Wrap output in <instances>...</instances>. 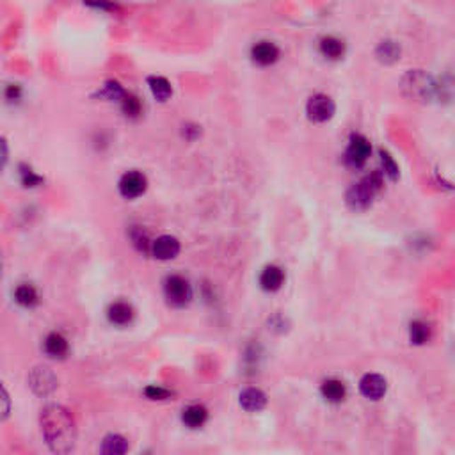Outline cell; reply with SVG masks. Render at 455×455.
I'll use <instances>...</instances> for the list:
<instances>
[{"instance_id": "484cf974", "label": "cell", "mask_w": 455, "mask_h": 455, "mask_svg": "<svg viewBox=\"0 0 455 455\" xmlns=\"http://www.w3.org/2000/svg\"><path fill=\"white\" fill-rule=\"evenodd\" d=\"M381 162L382 173L388 178H391V180H396V177H398V165H396V162L393 160V157L388 151H381Z\"/></svg>"}, {"instance_id": "7c38bea8", "label": "cell", "mask_w": 455, "mask_h": 455, "mask_svg": "<svg viewBox=\"0 0 455 455\" xmlns=\"http://www.w3.org/2000/svg\"><path fill=\"white\" fill-rule=\"evenodd\" d=\"M134 315H136L134 308L125 301H116L107 308V319H109V322L112 326H129V324H132Z\"/></svg>"}, {"instance_id": "d6986e66", "label": "cell", "mask_w": 455, "mask_h": 455, "mask_svg": "<svg viewBox=\"0 0 455 455\" xmlns=\"http://www.w3.org/2000/svg\"><path fill=\"white\" fill-rule=\"evenodd\" d=\"M320 54L329 61H338L345 54V43L334 36H327L320 41Z\"/></svg>"}, {"instance_id": "ffe728a7", "label": "cell", "mask_w": 455, "mask_h": 455, "mask_svg": "<svg viewBox=\"0 0 455 455\" xmlns=\"http://www.w3.org/2000/svg\"><path fill=\"white\" fill-rule=\"evenodd\" d=\"M375 55H377V59L381 61V63L391 64L395 63V61L401 59V47H398L396 41L384 40L377 45V48H375Z\"/></svg>"}, {"instance_id": "e0dca14e", "label": "cell", "mask_w": 455, "mask_h": 455, "mask_svg": "<svg viewBox=\"0 0 455 455\" xmlns=\"http://www.w3.org/2000/svg\"><path fill=\"white\" fill-rule=\"evenodd\" d=\"M206 420H208V411L201 404H192L182 411V422L189 429H199L205 425Z\"/></svg>"}, {"instance_id": "9c48e42d", "label": "cell", "mask_w": 455, "mask_h": 455, "mask_svg": "<svg viewBox=\"0 0 455 455\" xmlns=\"http://www.w3.org/2000/svg\"><path fill=\"white\" fill-rule=\"evenodd\" d=\"M180 242L173 235H160L153 240L151 246V256L160 261L175 260L180 254Z\"/></svg>"}, {"instance_id": "ac0fdd59", "label": "cell", "mask_w": 455, "mask_h": 455, "mask_svg": "<svg viewBox=\"0 0 455 455\" xmlns=\"http://www.w3.org/2000/svg\"><path fill=\"white\" fill-rule=\"evenodd\" d=\"M15 301L16 305H20L22 308L32 309L40 305V294H37L36 288L29 283H22L15 288Z\"/></svg>"}, {"instance_id": "9a60e30c", "label": "cell", "mask_w": 455, "mask_h": 455, "mask_svg": "<svg viewBox=\"0 0 455 455\" xmlns=\"http://www.w3.org/2000/svg\"><path fill=\"white\" fill-rule=\"evenodd\" d=\"M320 395L329 404H340V402L345 401L347 386L340 379H327L320 386Z\"/></svg>"}, {"instance_id": "4316f807", "label": "cell", "mask_w": 455, "mask_h": 455, "mask_svg": "<svg viewBox=\"0 0 455 455\" xmlns=\"http://www.w3.org/2000/svg\"><path fill=\"white\" fill-rule=\"evenodd\" d=\"M119 103H122V109H123V112L126 114V116H130V118H136V116H139L141 103H139V100L136 98V96H132V95H129V93H126V95L123 96V100Z\"/></svg>"}, {"instance_id": "8fae6325", "label": "cell", "mask_w": 455, "mask_h": 455, "mask_svg": "<svg viewBox=\"0 0 455 455\" xmlns=\"http://www.w3.org/2000/svg\"><path fill=\"white\" fill-rule=\"evenodd\" d=\"M251 59L260 66H271L279 59V48L271 41H260L251 48Z\"/></svg>"}, {"instance_id": "3957f363", "label": "cell", "mask_w": 455, "mask_h": 455, "mask_svg": "<svg viewBox=\"0 0 455 455\" xmlns=\"http://www.w3.org/2000/svg\"><path fill=\"white\" fill-rule=\"evenodd\" d=\"M402 91L408 98L415 102H429L434 98L436 93V84L432 77L422 70H411L402 78Z\"/></svg>"}, {"instance_id": "cb8c5ba5", "label": "cell", "mask_w": 455, "mask_h": 455, "mask_svg": "<svg viewBox=\"0 0 455 455\" xmlns=\"http://www.w3.org/2000/svg\"><path fill=\"white\" fill-rule=\"evenodd\" d=\"M125 95L126 91L118 84V82H107V84L103 85L102 91H98L100 98H105L109 100V102H122Z\"/></svg>"}, {"instance_id": "5b68a950", "label": "cell", "mask_w": 455, "mask_h": 455, "mask_svg": "<svg viewBox=\"0 0 455 455\" xmlns=\"http://www.w3.org/2000/svg\"><path fill=\"white\" fill-rule=\"evenodd\" d=\"M27 382L37 396H48L59 386V379L48 367L32 368L29 377H27Z\"/></svg>"}, {"instance_id": "2e32d148", "label": "cell", "mask_w": 455, "mask_h": 455, "mask_svg": "<svg viewBox=\"0 0 455 455\" xmlns=\"http://www.w3.org/2000/svg\"><path fill=\"white\" fill-rule=\"evenodd\" d=\"M285 285V272L278 265H267L260 274V287L265 292H278Z\"/></svg>"}, {"instance_id": "ba28073f", "label": "cell", "mask_w": 455, "mask_h": 455, "mask_svg": "<svg viewBox=\"0 0 455 455\" xmlns=\"http://www.w3.org/2000/svg\"><path fill=\"white\" fill-rule=\"evenodd\" d=\"M119 194L125 199H136L143 196L148 189V180L139 171H129L122 177L118 184Z\"/></svg>"}, {"instance_id": "52a82bcc", "label": "cell", "mask_w": 455, "mask_h": 455, "mask_svg": "<svg viewBox=\"0 0 455 455\" xmlns=\"http://www.w3.org/2000/svg\"><path fill=\"white\" fill-rule=\"evenodd\" d=\"M372 153V146L367 137L354 134L345 150V162L350 167H363Z\"/></svg>"}, {"instance_id": "30bf717a", "label": "cell", "mask_w": 455, "mask_h": 455, "mask_svg": "<svg viewBox=\"0 0 455 455\" xmlns=\"http://www.w3.org/2000/svg\"><path fill=\"white\" fill-rule=\"evenodd\" d=\"M360 391L368 401H381L388 391V382L381 374H367L361 377Z\"/></svg>"}, {"instance_id": "603a6c76", "label": "cell", "mask_w": 455, "mask_h": 455, "mask_svg": "<svg viewBox=\"0 0 455 455\" xmlns=\"http://www.w3.org/2000/svg\"><path fill=\"white\" fill-rule=\"evenodd\" d=\"M148 85H150V91L158 102H167L173 95V88L169 84L167 78L164 77H150L148 78Z\"/></svg>"}, {"instance_id": "277c9868", "label": "cell", "mask_w": 455, "mask_h": 455, "mask_svg": "<svg viewBox=\"0 0 455 455\" xmlns=\"http://www.w3.org/2000/svg\"><path fill=\"white\" fill-rule=\"evenodd\" d=\"M164 297L173 308H185L192 301V287L184 276L171 274L164 279Z\"/></svg>"}, {"instance_id": "d4e9b609", "label": "cell", "mask_w": 455, "mask_h": 455, "mask_svg": "<svg viewBox=\"0 0 455 455\" xmlns=\"http://www.w3.org/2000/svg\"><path fill=\"white\" fill-rule=\"evenodd\" d=\"M132 242L134 246L137 247V249L141 251V253H146V254H151V246H153V240L148 239L146 233L141 230V228H136V230H132Z\"/></svg>"}, {"instance_id": "44dd1931", "label": "cell", "mask_w": 455, "mask_h": 455, "mask_svg": "<svg viewBox=\"0 0 455 455\" xmlns=\"http://www.w3.org/2000/svg\"><path fill=\"white\" fill-rule=\"evenodd\" d=\"M432 336V327L425 320H413L409 326V340L415 345H425Z\"/></svg>"}, {"instance_id": "7a4b0ae2", "label": "cell", "mask_w": 455, "mask_h": 455, "mask_svg": "<svg viewBox=\"0 0 455 455\" xmlns=\"http://www.w3.org/2000/svg\"><path fill=\"white\" fill-rule=\"evenodd\" d=\"M382 189V178L379 173H372L354 184L353 187L347 191V205L353 210H367L372 205L377 192Z\"/></svg>"}, {"instance_id": "f546056e", "label": "cell", "mask_w": 455, "mask_h": 455, "mask_svg": "<svg viewBox=\"0 0 455 455\" xmlns=\"http://www.w3.org/2000/svg\"><path fill=\"white\" fill-rule=\"evenodd\" d=\"M2 398H4V411H2V420H6L9 415V395H8V391H6V388H2Z\"/></svg>"}, {"instance_id": "6da1fadb", "label": "cell", "mask_w": 455, "mask_h": 455, "mask_svg": "<svg viewBox=\"0 0 455 455\" xmlns=\"http://www.w3.org/2000/svg\"><path fill=\"white\" fill-rule=\"evenodd\" d=\"M41 434L54 454H70L77 444V423L70 409L50 404L41 411Z\"/></svg>"}, {"instance_id": "83f0119b", "label": "cell", "mask_w": 455, "mask_h": 455, "mask_svg": "<svg viewBox=\"0 0 455 455\" xmlns=\"http://www.w3.org/2000/svg\"><path fill=\"white\" fill-rule=\"evenodd\" d=\"M144 395H146L150 401H167L173 393L165 388H160V386H148V388H144Z\"/></svg>"}, {"instance_id": "7402d4cb", "label": "cell", "mask_w": 455, "mask_h": 455, "mask_svg": "<svg viewBox=\"0 0 455 455\" xmlns=\"http://www.w3.org/2000/svg\"><path fill=\"white\" fill-rule=\"evenodd\" d=\"M100 451L109 455L125 454V451H129V441L123 436H119V434H109V436L103 437Z\"/></svg>"}, {"instance_id": "8992f818", "label": "cell", "mask_w": 455, "mask_h": 455, "mask_svg": "<svg viewBox=\"0 0 455 455\" xmlns=\"http://www.w3.org/2000/svg\"><path fill=\"white\" fill-rule=\"evenodd\" d=\"M336 112V105H334L333 98L322 93H317L306 103V114L313 123H326Z\"/></svg>"}, {"instance_id": "4fadbf2b", "label": "cell", "mask_w": 455, "mask_h": 455, "mask_svg": "<svg viewBox=\"0 0 455 455\" xmlns=\"http://www.w3.org/2000/svg\"><path fill=\"white\" fill-rule=\"evenodd\" d=\"M43 350L47 353V356L54 358V360H63L68 354V350H70V343H68L64 334L54 331V333H50L45 338Z\"/></svg>"}, {"instance_id": "f1b7e54d", "label": "cell", "mask_w": 455, "mask_h": 455, "mask_svg": "<svg viewBox=\"0 0 455 455\" xmlns=\"http://www.w3.org/2000/svg\"><path fill=\"white\" fill-rule=\"evenodd\" d=\"M22 184L25 185V187H37L40 184H43V178L37 177L30 167L29 169L22 167Z\"/></svg>"}, {"instance_id": "5bb4252c", "label": "cell", "mask_w": 455, "mask_h": 455, "mask_svg": "<svg viewBox=\"0 0 455 455\" xmlns=\"http://www.w3.org/2000/svg\"><path fill=\"white\" fill-rule=\"evenodd\" d=\"M239 402L244 411L258 413L267 406V395L260 388H246L239 396Z\"/></svg>"}]
</instances>
